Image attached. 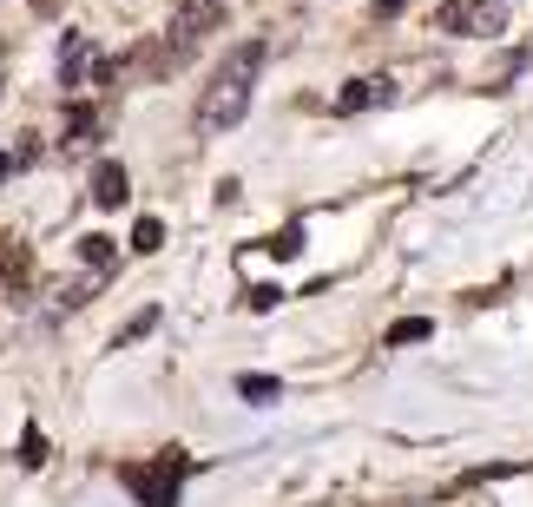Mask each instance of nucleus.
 <instances>
[{
  "instance_id": "f257e3e1",
  "label": "nucleus",
  "mask_w": 533,
  "mask_h": 507,
  "mask_svg": "<svg viewBox=\"0 0 533 507\" xmlns=\"http://www.w3.org/2000/svg\"><path fill=\"white\" fill-rule=\"evenodd\" d=\"M257 73H264V40L231 47V60L218 66V80L204 86V99H198V132H231L244 119V106H251Z\"/></svg>"
},
{
  "instance_id": "f03ea898",
  "label": "nucleus",
  "mask_w": 533,
  "mask_h": 507,
  "mask_svg": "<svg viewBox=\"0 0 533 507\" xmlns=\"http://www.w3.org/2000/svg\"><path fill=\"white\" fill-rule=\"evenodd\" d=\"M185 475H191V455H185V448H158V455L126 461V468H119V481L132 488V501H139V507H178Z\"/></svg>"
},
{
  "instance_id": "7ed1b4c3",
  "label": "nucleus",
  "mask_w": 533,
  "mask_h": 507,
  "mask_svg": "<svg viewBox=\"0 0 533 507\" xmlns=\"http://www.w3.org/2000/svg\"><path fill=\"white\" fill-rule=\"evenodd\" d=\"M224 20V0H185V7H178L172 14V33H165V60H191V53L204 47V40H211V27H218Z\"/></svg>"
},
{
  "instance_id": "20e7f679",
  "label": "nucleus",
  "mask_w": 533,
  "mask_h": 507,
  "mask_svg": "<svg viewBox=\"0 0 533 507\" xmlns=\"http://www.w3.org/2000/svg\"><path fill=\"white\" fill-rule=\"evenodd\" d=\"M435 27L468 33V40H494V33L507 27V7H501V0H441V7H435Z\"/></svg>"
},
{
  "instance_id": "39448f33",
  "label": "nucleus",
  "mask_w": 533,
  "mask_h": 507,
  "mask_svg": "<svg viewBox=\"0 0 533 507\" xmlns=\"http://www.w3.org/2000/svg\"><path fill=\"white\" fill-rule=\"evenodd\" d=\"M126 198H132L126 165H119V159H99V165H93V205H99V211H119Z\"/></svg>"
},
{
  "instance_id": "423d86ee",
  "label": "nucleus",
  "mask_w": 533,
  "mask_h": 507,
  "mask_svg": "<svg viewBox=\"0 0 533 507\" xmlns=\"http://www.w3.org/2000/svg\"><path fill=\"white\" fill-rule=\"evenodd\" d=\"M389 99H395V86H389V80H349V86H343V93H336V112H343V119H349V112H369V106H389Z\"/></svg>"
},
{
  "instance_id": "0eeeda50",
  "label": "nucleus",
  "mask_w": 533,
  "mask_h": 507,
  "mask_svg": "<svg viewBox=\"0 0 533 507\" xmlns=\"http://www.w3.org/2000/svg\"><path fill=\"white\" fill-rule=\"evenodd\" d=\"M0 284H7V297H27V284H33V257H27V244H0Z\"/></svg>"
},
{
  "instance_id": "6e6552de",
  "label": "nucleus",
  "mask_w": 533,
  "mask_h": 507,
  "mask_svg": "<svg viewBox=\"0 0 533 507\" xmlns=\"http://www.w3.org/2000/svg\"><path fill=\"white\" fill-rule=\"evenodd\" d=\"M237 396L251 402V409H277V402H283V382L277 376H237Z\"/></svg>"
},
{
  "instance_id": "1a4fd4ad",
  "label": "nucleus",
  "mask_w": 533,
  "mask_h": 507,
  "mask_svg": "<svg viewBox=\"0 0 533 507\" xmlns=\"http://www.w3.org/2000/svg\"><path fill=\"white\" fill-rule=\"evenodd\" d=\"M428 336H435V323H428V317H402V323H389V330H382V343L408 349V343H428Z\"/></svg>"
},
{
  "instance_id": "9d476101",
  "label": "nucleus",
  "mask_w": 533,
  "mask_h": 507,
  "mask_svg": "<svg viewBox=\"0 0 533 507\" xmlns=\"http://www.w3.org/2000/svg\"><path fill=\"white\" fill-rule=\"evenodd\" d=\"M99 139V112L93 106H66V145H93Z\"/></svg>"
},
{
  "instance_id": "9b49d317",
  "label": "nucleus",
  "mask_w": 533,
  "mask_h": 507,
  "mask_svg": "<svg viewBox=\"0 0 533 507\" xmlns=\"http://www.w3.org/2000/svg\"><path fill=\"white\" fill-rule=\"evenodd\" d=\"M86 60H93V47L73 33V40H66V53H60V86H86V80H79V73H86Z\"/></svg>"
},
{
  "instance_id": "f8f14e48",
  "label": "nucleus",
  "mask_w": 533,
  "mask_h": 507,
  "mask_svg": "<svg viewBox=\"0 0 533 507\" xmlns=\"http://www.w3.org/2000/svg\"><path fill=\"white\" fill-rule=\"evenodd\" d=\"M79 264H86V270H112V264H119V244H112V238H79Z\"/></svg>"
},
{
  "instance_id": "ddd939ff",
  "label": "nucleus",
  "mask_w": 533,
  "mask_h": 507,
  "mask_svg": "<svg viewBox=\"0 0 533 507\" xmlns=\"http://www.w3.org/2000/svg\"><path fill=\"white\" fill-rule=\"evenodd\" d=\"M14 455H20V468H40V461H47V435H40V428H20V448H14Z\"/></svg>"
},
{
  "instance_id": "4468645a",
  "label": "nucleus",
  "mask_w": 533,
  "mask_h": 507,
  "mask_svg": "<svg viewBox=\"0 0 533 507\" xmlns=\"http://www.w3.org/2000/svg\"><path fill=\"white\" fill-rule=\"evenodd\" d=\"M158 244H165V224H158V218L132 224V251H158Z\"/></svg>"
},
{
  "instance_id": "2eb2a0df",
  "label": "nucleus",
  "mask_w": 533,
  "mask_h": 507,
  "mask_svg": "<svg viewBox=\"0 0 533 507\" xmlns=\"http://www.w3.org/2000/svg\"><path fill=\"white\" fill-rule=\"evenodd\" d=\"M297 251H303V231H297V224H283L277 238H270V257H297Z\"/></svg>"
},
{
  "instance_id": "dca6fc26",
  "label": "nucleus",
  "mask_w": 533,
  "mask_h": 507,
  "mask_svg": "<svg viewBox=\"0 0 533 507\" xmlns=\"http://www.w3.org/2000/svg\"><path fill=\"white\" fill-rule=\"evenodd\" d=\"M152 330H158V310H139V317L119 330V343H139V336H152Z\"/></svg>"
},
{
  "instance_id": "f3484780",
  "label": "nucleus",
  "mask_w": 533,
  "mask_h": 507,
  "mask_svg": "<svg viewBox=\"0 0 533 507\" xmlns=\"http://www.w3.org/2000/svg\"><path fill=\"white\" fill-rule=\"evenodd\" d=\"M402 14V0H376V20H395Z\"/></svg>"
},
{
  "instance_id": "a211bd4d",
  "label": "nucleus",
  "mask_w": 533,
  "mask_h": 507,
  "mask_svg": "<svg viewBox=\"0 0 533 507\" xmlns=\"http://www.w3.org/2000/svg\"><path fill=\"white\" fill-rule=\"evenodd\" d=\"M7 178H14V152H0V185H7Z\"/></svg>"
}]
</instances>
